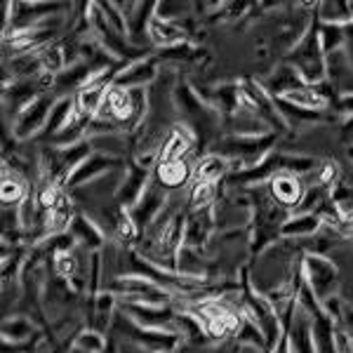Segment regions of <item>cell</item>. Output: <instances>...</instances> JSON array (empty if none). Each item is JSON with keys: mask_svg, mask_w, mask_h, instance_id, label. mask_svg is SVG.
Instances as JSON below:
<instances>
[{"mask_svg": "<svg viewBox=\"0 0 353 353\" xmlns=\"http://www.w3.org/2000/svg\"><path fill=\"white\" fill-rule=\"evenodd\" d=\"M172 97H174L176 111L184 116V125L191 128V132L196 134L198 149L205 151V146L217 137L221 113L217 109H212L203 97H198L196 90H193L189 83L176 85Z\"/></svg>", "mask_w": 353, "mask_h": 353, "instance_id": "6da1fadb", "label": "cell"}, {"mask_svg": "<svg viewBox=\"0 0 353 353\" xmlns=\"http://www.w3.org/2000/svg\"><path fill=\"white\" fill-rule=\"evenodd\" d=\"M318 17L311 21L309 31L304 33V38L290 50L285 64H290L294 71L304 78L306 85H321L327 81V64H325V50L321 43V31H318Z\"/></svg>", "mask_w": 353, "mask_h": 353, "instance_id": "7a4b0ae2", "label": "cell"}, {"mask_svg": "<svg viewBox=\"0 0 353 353\" xmlns=\"http://www.w3.org/2000/svg\"><path fill=\"white\" fill-rule=\"evenodd\" d=\"M111 337H123V341H132V344L141 346L149 353H174L176 346L181 344V334L176 332H165V330H149L137 325L130 316L118 309L116 318L111 325Z\"/></svg>", "mask_w": 353, "mask_h": 353, "instance_id": "3957f363", "label": "cell"}, {"mask_svg": "<svg viewBox=\"0 0 353 353\" xmlns=\"http://www.w3.org/2000/svg\"><path fill=\"white\" fill-rule=\"evenodd\" d=\"M283 134L269 132L264 137H238V134H226L219 144H214V153L217 156L229 158L233 163H241L243 170L254 168L257 163L264 161L266 156L273 151L276 141Z\"/></svg>", "mask_w": 353, "mask_h": 353, "instance_id": "277c9868", "label": "cell"}, {"mask_svg": "<svg viewBox=\"0 0 353 353\" xmlns=\"http://www.w3.org/2000/svg\"><path fill=\"white\" fill-rule=\"evenodd\" d=\"M297 301L299 306L311 316L313 323V341H316V353H339L337 349V323L327 316L323 304L316 299V294L311 292L306 278L301 281L297 290Z\"/></svg>", "mask_w": 353, "mask_h": 353, "instance_id": "5b68a950", "label": "cell"}, {"mask_svg": "<svg viewBox=\"0 0 353 353\" xmlns=\"http://www.w3.org/2000/svg\"><path fill=\"white\" fill-rule=\"evenodd\" d=\"M301 266H304V278L311 292L321 304H325L330 297H337L339 273L332 259L325 254H301Z\"/></svg>", "mask_w": 353, "mask_h": 353, "instance_id": "8992f818", "label": "cell"}, {"mask_svg": "<svg viewBox=\"0 0 353 353\" xmlns=\"http://www.w3.org/2000/svg\"><path fill=\"white\" fill-rule=\"evenodd\" d=\"M168 201H170L168 191H165L163 186L151 176L149 186H146V191L141 193V198L137 201V205L132 210H128L130 217L134 221V226H137V231H139V238L149 231V226L153 221L161 217V212L168 208Z\"/></svg>", "mask_w": 353, "mask_h": 353, "instance_id": "52a82bcc", "label": "cell"}, {"mask_svg": "<svg viewBox=\"0 0 353 353\" xmlns=\"http://www.w3.org/2000/svg\"><path fill=\"white\" fill-rule=\"evenodd\" d=\"M125 316H130L137 325L149 330H165V332H176V316L179 311L174 306H144V304H121L118 306ZM179 334V332H176Z\"/></svg>", "mask_w": 353, "mask_h": 353, "instance_id": "ba28073f", "label": "cell"}, {"mask_svg": "<svg viewBox=\"0 0 353 353\" xmlns=\"http://www.w3.org/2000/svg\"><path fill=\"white\" fill-rule=\"evenodd\" d=\"M214 229H217V217H214V205L203 210H191L186 212V233H184V248L196 250L205 254V248L212 241Z\"/></svg>", "mask_w": 353, "mask_h": 353, "instance_id": "9c48e42d", "label": "cell"}, {"mask_svg": "<svg viewBox=\"0 0 353 353\" xmlns=\"http://www.w3.org/2000/svg\"><path fill=\"white\" fill-rule=\"evenodd\" d=\"M54 101L57 99H52V94L38 97L36 101H31V104L17 116V121L12 125V134L17 139H26V137H33L36 132H43L45 125L50 121V111H52Z\"/></svg>", "mask_w": 353, "mask_h": 353, "instance_id": "30bf717a", "label": "cell"}, {"mask_svg": "<svg viewBox=\"0 0 353 353\" xmlns=\"http://www.w3.org/2000/svg\"><path fill=\"white\" fill-rule=\"evenodd\" d=\"M125 165H128V161H123V158H111V156H104V153H92L88 161H83L78 165V170L71 174V179L66 181V191L81 189V186L90 184V181L113 172V170H123Z\"/></svg>", "mask_w": 353, "mask_h": 353, "instance_id": "8fae6325", "label": "cell"}, {"mask_svg": "<svg viewBox=\"0 0 353 353\" xmlns=\"http://www.w3.org/2000/svg\"><path fill=\"white\" fill-rule=\"evenodd\" d=\"M193 149H198V139L191 132V128H186L184 123H174L168 130V137H165L161 151H158V163L184 161Z\"/></svg>", "mask_w": 353, "mask_h": 353, "instance_id": "7c38bea8", "label": "cell"}, {"mask_svg": "<svg viewBox=\"0 0 353 353\" xmlns=\"http://www.w3.org/2000/svg\"><path fill=\"white\" fill-rule=\"evenodd\" d=\"M269 193H271L273 203L281 205L288 212H294V210L299 208L301 198H304L306 186L301 184V179L297 174L281 172L269 181Z\"/></svg>", "mask_w": 353, "mask_h": 353, "instance_id": "4fadbf2b", "label": "cell"}, {"mask_svg": "<svg viewBox=\"0 0 353 353\" xmlns=\"http://www.w3.org/2000/svg\"><path fill=\"white\" fill-rule=\"evenodd\" d=\"M158 78V59L156 54L139 59L134 64H128L121 73L116 76L113 85L123 90H134V88H149V85Z\"/></svg>", "mask_w": 353, "mask_h": 353, "instance_id": "5bb4252c", "label": "cell"}, {"mask_svg": "<svg viewBox=\"0 0 353 353\" xmlns=\"http://www.w3.org/2000/svg\"><path fill=\"white\" fill-rule=\"evenodd\" d=\"M241 163H233L229 158L217 156V153H208V156H201V161L196 163L191 181H214V184H221V179H226L231 172H241Z\"/></svg>", "mask_w": 353, "mask_h": 353, "instance_id": "9a60e30c", "label": "cell"}, {"mask_svg": "<svg viewBox=\"0 0 353 353\" xmlns=\"http://www.w3.org/2000/svg\"><path fill=\"white\" fill-rule=\"evenodd\" d=\"M146 38L151 41L153 48L172 50V48H179V45H184L189 41V33H186L179 24H174V21H165L161 17L153 14V19L149 21V28H146Z\"/></svg>", "mask_w": 353, "mask_h": 353, "instance_id": "2e32d148", "label": "cell"}, {"mask_svg": "<svg viewBox=\"0 0 353 353\" xmlns=\"http://www.w3.org/2000/svg\"><path fill=\"white\" fill-rule=\"evenodd\" d=\"M118 8H121L125 24H128L130 43L137 48L141 33H146V28H149V21L153 19V14H156L158 5L156 3H118Z\"/></svg>", "mask_w": 353, "mask_h": 353, "instance_id": "e0dca14e", "label": "cell"}, {"mask_svg": "<svg viewBox=\"0 0 353 353\" xmlns=\"http://www.w3.org/2000/svg\"><path fill=\"white\" fill-rule=\"evenodd\" d=\"M259 85L264 88V92L273 97V99H278V97H285L288 92H292V90H299L304 88V78L299 76L297 71H294L290 64H283L278 66L276 71L271 73L266 81H259Z\"/></svg>", "mask_w": 353, "mask_h": 353, "instance_id": "ac0fdd59", "label": "cell"}, {"mask_svg": "<svg viewBox=\"0 0 353 353\" xmlns=\"http://www.w3.org/2000/svg\"><path fill=\"white\" fill-rule=\"evenodd\" d=\"M193 170L186 161H172V163H156L153 165V179L163 186L165 191H174L181 186L191 184Z\"/></svg>", "mask_w": 353, "mask_h": 353, "instance_id": "d6986e66", "label": "cell"}, {"mask_svg": "<svg viewBox=\"0 0 353 353\" xmlns=\"http://www.w3.org/2000/svg\"><path fill=\"white\" fill-rule=\"evenodd\" d=\"M290 344H292V353H316L311 316L301 306L297 309L292 325H290Z\"/></svg>", "mask_w": 353, "mask_h": 353, "instance_id": "ffe728a7", "label": "cell"}, {"mask_svg": "<svg viewBox=\"0 0 353 353\" xmlns=\"http://www.w3.org/2000/svg\"><path fill=\"white\" fill-rule=\"evenodd\" d=\"M68 233L76 238L78 248H83V250H99L101 245H104V231H101V226L94 224L92 219L85 217L81 212L76 214Z\"/></svg>", "mask_w": 353, "mask_h": 353, "instance_id": "44dd1931", "label": "cell"}, {"mask_svg": "<svg viewBox=\"0 0 353 353\" xmlns=\"http://www.w3.org/2000/svg\"><path fill=\"white\" fill-rule=\"evenodd\" d=\"M323 219L318 214H292L283 224V238H311L323 229Z\"/></svg>", "mask_w": 353, "mask_h": 353, "instance_id": "7402d4cb", "label": "cell"}, {"mask_svg": "<svg viewBox=\"0 0 353 353\" xmlns=\"http://www.w3.org/2000/svg\"><path fill=\"white\" fill-rule=\"evenodd\" d=\"M28 193H31V189H28L26 179H21L19 174L12 172V170H8L3 165V205L5 208H14V205H21L28 198Z\"/></svg>", "mask_w": 353, "mask_h": 353, "instance_id": "603a6c76", "label": "cell"}, {"mask_svg": "<svg viewBox=\"0 0 353 353\" xmlns=\"http://www.w3.org/2000/svg\"><path fill=\"white\" fill-rule=\"evenodd\" d=\"M71 113H73V97H66V99H57L54 106H52V111H50V121H48V125H45L43 132H41L43 141H48V144H50V139H52L54 134H59L61 130L66 128Z\"/></svg>", "mask_w": 353, "mask_h": 353, "instance_id": "cb8c5ba5", "label": "cell"}, {"mask_svg": "<svg viewBox=\"0 0 353 353\" xmlns=\"http://www.w3.org/2000/svg\"><path fill=\"white\" fill-rule=\"evenodd\" d=\"M276 101V106H278V111H281V116L285 118V123L288 125H292V123H304V125H316V123H327V121H332V118H327L323 111H311V109H301V106H294V104H290V101L285 99H273Z\"/></svg>", "mask_w": 353, "mask_h": 353, "instance_id": "d4e9b609", "label": "cell"}, {"mask_svg": "<svg viewBox=\"0 0 353 353\" xmlns=\"http://www.w3.org/2000/svg\"><path fill=\"white\" fill-rule=\"evenodd\" d=\"M36 334L38 330L33 325V318L28 316L3 321V341H28V337H36Z\"/></svg>", "mask_w": 353, "mask_h": 353, "instance_id": "484cf974", "label": "cell"}, {"mask_svg": "<svg viewBox=\"0 0 353 353\" xmlns=\"http://www.w3.org/2000/svg\"><path fill=\"white\" fill-rule=\"evenodd\" d=\"M316 17L323 24H349L351 21V5L346 3H321L316 8Z\"/></svg>", "mask_w": 353, "mask_h": 353, "instance_id": "4316f807", "label": "cell"}, {"mask_svg": "<svg viewBox=\"0 0 353 353\" xmlns=\"http://www.w3.org/2000/svg\"><path fill=\"white\" fill-rule=\"evenodd\" d=\"M41 64L45 73H52V76H59L66 68V57H64V45L61 43H50L48 48H43L41 52Z\"/></svg>", "mask_w": 353, "mask_h": 353, "instance_id": "83f0119b", "label": "cell"}, {"mask_svg": "<svg viewBox=\"0 0 353 353\" xmlns=\"http://www.w3.org/2000/svg\"><path fill=\"white\" fill-rule=\"evenodd\" d=\"M313 176H316V186H323L325 191L332 193L334 186L341 181V168L334 161H321Z\"/></svg>", "mask_w": 353, "mask_h": 353, "instance_id": "f1b7e54d", "label": "cell"}, {"mask_svg": "<svg viewBox=\"0 0 353 353\" xmlns=\"http://www.w3.org/2000/svg\"><path fill=\"white\" fill-rule=\"evenodd\" d=\"M321 31V43H323V50H325V57L337 52V50H344V26L341 24H321L318 26Z\"/></svg>", "mask_w": 353, "mask_h": 353, "instance_id": "f546056e", "label": "cell"}, {"mask_svg": "<svg viewBox=\"0 0 353 353\" xmlns=\"http://www.w3.org/2000/svg\"><path fill=\"white\" fill-rule=\"evenodd\" d=\"M52 271L54 276L64 278V281H71L78 271H81V261L73 252H59L52 254Z\"/></svg>", "mask_w": 353, "mask_h": 353, "instance_id": "4dcf8cb0", "label": "cell"}, {"mask_svg": "<svg viewBox=\"0 0 353 353\" xmlns=\"http://www.w3.org/2000/svg\"><path fill=\"white\" fill-rule=\"evenodd\" d=\"M73 344H76L78 349L85 351V353H104L106 344H109V339H106L104 334L94 332V330H83V332L76 334Z\"/></svg>", "mask_w": 353, "mask_h": 353, "instance_id": "1f68e13d", "label": "cell"}, {"mask_svg": "<svg viewBox=\"0 0 353 353\" xmlns=\"http://www.w3.org/2000/svg\"><path fill=\"white\" fill-rule=\"evenodd\" d=\"M337 327H341L353 339V304H344V306H341V318H339Z\"/></svg>", "mask_w": 353, "mask_h": 353, "instance_id": "d6a6232c", "label": "cell"}, {"mask_svg": "<svg viewBox=\"0 0 353 353\" xmlns=\"http://www.w3.org/2000/svg\"><path fill=\"white\" fill-rule=\"evenodd\" d=\"M344 36H346V41H344V52H346V57H349L351 68H353V21H349V24H344Z\"/></svg>", "mask_w": 353, "mask_h": 353, "instance_id": "836d02e7", "label": "cell"}, {"mask_svg": "<svg viewBox=\"0 0 353 353\" xmlns=\"http://www.w3.org/2000/svg\"><path fill=\"white\" fill-rule=\"evenodd\" d=\"M271 353H292V344H290V330H283V337L276 344V349Z\"/></svg>", "mask_w": 353, "mask_h": 353, "instance_id": "e575fe53", "label": "cell"}, {"mask_svg": "<svg viewBox=\"0 0 353 353\" xmlns=\"http://www.w3.org/2000/svg\"><path fill=\"white\" fill-rule=\"evenodd\" d=\"M231 351H233V346H231V349H217L214 353H231Z\"/></svg>", "mask_w": 353, "mask_h": 353, "instance_id": "d590c367", "label": "cell"}, {"mask_svg": "<svg viewBox=\"0 0 353 353\" xmlns=\"http://www.w3.org/2000/svg\"><path fill=\"white\" fill-rule=\"evenodd\" d=\"M351 344H353V339H351Z\"/></svg>", "mask_w": 353, "mask_h": 353, "instance_id": "8d00e7d4", "label": "cell"}]
</instances>
